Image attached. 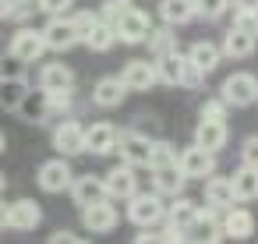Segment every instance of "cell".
<instances>
[{
  "mask_svg": "<svg viewBox=\"0 0 258 244\" xmlns=\"http://www.w3.org/2000/svg\"><path fill=\"white\" fill-rule=\"evenodd\" d=\"M156 75H159L163 85H202V78H205V75H202L184 53H177V50L156 57Z\"/></svg>",
  "mask_w": 258,
  "mask_h": 244,
  "instance_id": "obj_1",
  "label": "cell"
},
{
  "mask_svg": "<svg viewBox=\"0 0 258 244\" xmlns=\"http://www.w3.org/2000/svg\"><path fill=\"white\" fill-rule=\"evenodd\" d=\"M113 36H117V43H145V36H149V29H152V15L149 11H142V8H124L113 22Z\"/></svg>",
  "mask_w": 258,
  "mask_h": 244,
  "instance_id": "obj_2",
  "label": "cell"
},
{
  "mask_svg": "<svg viewBox=\"0 0 258 244\" xmlns=\"http://www.w3.org/2000/svg\"><path fill=\"white\" fill-rule=\"evenodd\" d=\"M46 53V39H43V29H18L8 43V57L18 60V64H36L39 57Z\"/></svg>",
  "mask_w": 258,
  "mask_h": 244,
  "instance_id": "obj_3",
  "label": "cell"
},
{
  "mask_svg": "<svg viewBox=\"0 0 258 244\" xmlns=\"http://www.w3.org/2000/svg\"><path fill=\"white\" fill-rule=\"evenodd\" d=\"M219 96H223V103H226V106L244 110V106L258 103V78H254V75H247V71H237V75H230V78L223 82Z\"/></svg>",
  "mask_w": 258,
  "mask_h": 244,
  "instance_id": "obj_4",
  "label": "cell"
},
{
  "mask_svg": "<svg viewBox=\"0 0 258 244\" xmlns=\"http://www.w3.org/2000/svg\"><path fill=\"white\" fill-rule=\"evenodd\" d=\"M163 212H166V205H163V195H142V191H135L131 198H127V219L135 223V226H156V223H163Z\"/></svg>",
  "mask_w": 258,
  "mask_h": 244,
  "instance_id": "obj_5",
  "label": "cell"
},
{
  "mask_svg": "<svg viewBox=\"0 0 258 244\" xmlns=\"http://www.w3.org/2000/svg\"><path fill=\"white\" fill-rule=\"evenodd\" d=\"M177 166L187 180H205L209 173H216V152H209L202 145H187L177 152Z\"/></svg>",
  "mask_w": 258,
  "mask_h": 244,
  "instance_id": "obj_6",
  "label": "cell"
},
{
  "mask_svg": "<svg viewBox=\"0 0 258 244\" xmlns=\"http://www.w3.org/2000/svg\"><path fill=\"white\" fill-rule=\"evenodd\" d=\"M195 212H198V205H195L191 198L177 195L173 205H166V212H163L166 233H170L173 240H187V230H191V223H195Z\"/></svg>",
  "mask_w": 258,
  "mask_h": 244,
  "instance_id": "obj_7",
  "label": "cell"
},
{
  "mask_svg": "<svg viewBox=\"0 0 258 244\" xmlns=\"http://www.w3.org/2000/svg\"><path fill=\"white\" fill-rule=\"evenodd\" d=\"M53 149L64 156H85V128L71 117H60L53 128Z\"/></svg>",
  "mask_w": 258,
  "mask_h": 244,
  "instance_id": "obj_8",
  "label": "cell"
},
{
  "mask_svg": "<svg viewBox=\"0 0 258 244\" xmlns=\"http://www.w3.org/2000/svg\"><path fill=\"white\" fill-rule=\"evenodd\" d=\"M117 149H120V163H131L138 170V166H149L152 138L138 131H117Z\"/></svg>",
  "mask_w": 258,
  "mask_h": 244,
  "instance_id": "obj_9",
  "label": "cell"
},
{
  "mask_svg": "<svg viewBox=\"0 0 258 244\" xmlns=\"http://www.w3.org/2000/svg\"><path fill=\"white\" fill-rule=\"evenodd\" d=\"M117 219H120V212L113 209V198H99V202L82 205V223L92 233H110L117 226Z\"/></svg>",
  "mask_w": 258,
  "mask_h": 244,
  "instance_id": "obj_10",
  "label": "cell"
},
{
  "mask_svg": "<svg viewBox=\"0 0 258 244\" xmlns=\"http://www.w3.org/2000/svg\"><path fill=\"white\" fill-rule=\"evenodd\" d=\"M43 39H46V50H53V53H68L71 46L82 43L78 29L71 25V18H60V15L50 18V25L43 29Z\"/></svg>",
  "mask_w": 258,
  "mask_h": 244,
  "instance_id": "obj_11",
  "label": "cell"
},
{
  "mask_svg": "<svg viewBox=\"0 0 258 244\" xmlns=\"http://www.w3.org/2000/svg\"><path fill=\"white\" fill-rule=\"evenodd\" d=\"M103 188H106V198H113V202H127V198L138 191V173H135V166H131V163L113 166V170L103 177Z\"/></svg>",
  "mask_w": 258,
  "mask_h": 244,
  "instance_id": "obj_12",
  "label": "cell"
},
{
  "mask_svg": "<svg viewBox=\"0 0 258 244\" xmlns=\"http://www.w3.org/2000/svg\"><path fill=\"white\" fill-rule=\"evenodd\" d=\"M71 166H68V159L60 156V159H46L43 166H39V173H36V180H39V188L46 191V195H60L64 188H71Z\"/></svg>",
  "mask_w": 258,
  "mask_h": 244,
  "instance_id": "obj_13",
  "label": "cell"
},
{
  "mask_svg": "<svg viewBox=\"0 0 258 244\" xmlns=\"http://www.w3.org/2000/svg\"><path fill=\"white\" fill-rule=\"evenodd\" d=\"M120 82L127 92H149L159 82V75H156V64H149V60H127L120 71Z\"/></svg>",
  "mask_w": 258,
  "mask_h": 244,
  "instance_id": "obj_14",
  "label": "cell"
},
{
  "mask_svg": "<svg viewBox=\"0 0 258 244\" xmlns=\"http://www.w3.org/2000/svg\"><path fill=\"white\" fill-rule=\"evenodd\" d=\"M85 152L89 156H110V152H117V128L110 120H96L92 128H85Z\"/></svg>",
  "mask_w": 258,
  "mask_h": 244,
  "instance_id": "obj_15",
  "label": "cell"
},
{
  "mask_svg": "<svg viewBox=\"0 0 258 244\" xmlns=\"http://www.w3.org/2000/svg\"><path fill=\"white\" fill-rule=\"evenodd\" d=\"M43 223V205L32 202V198H18L11 202V212H8V226L11 230H36Z\"/></svg>",
  "mask_w": 258,
  "mask_h": 244,
  "instance_id": "obj_16",
  "label": "cell"
},
{
  "mask_svg": "<svg viewBox=\"0 0 258 244\" xmlns=\"http://www.w3.org/2000/svg\"><path fill=\"white\" fill-rule=\"evenodd\" d=\"M29 99V82L22 75H0V106L4 110H22Z\"/></svg>",
  "mask_w": 258,
  "mask_h": 244,
  "instance_id": "obj_17",
  "label": "cell"
},
{
  "mask_svg": "<svg viewBox=\"0 0 258 244\" xmlns=\"http://www.w3.org/2000/svg\"><path fill=\"white\" fill-rule=\"evenodd\" d=\"M184 173H180V166L177 163H170V166H156L152 170V191L156 195H166V198H177V195H184Z\"/></svg>",
  "mask_w": 258,
  "mask_h": 244,
  "instance_id": "obj_18",
  "label": "cell"
},
{
  "mask_svg": "<svg viewBox=\"0 0 258 244\" xmlns=\"http://www.w3.org/2000/svg\"><path fill=\"white\" fill-rule=\"evenodd\" d=\"M71 198H75V205H78V209H82V205H89V202H99V198H106L103 177H96V173L71 177Z\"/></svg>",
  "mask_w": 258,
  "mask_h": 244,
  "instance_id": "obj_19",
  "label": "cell"
},
{
  "mask_svg": "<svg viewBox=\"0 0 258 244\" xmlns=\"http://www.w3.org/2000/svg\"><path fill=\"white\" fill-rule=\"evenodd\" d=\"M202 75H212L216 68H219V57H223V50L216 46V43H209V39H198V43H191V50L184 53Z\"/></svg>",
  "mask_w": 258,
  "mask_h": 244,
  "instance_id": "obj_20",
  "label": "cell"
},
{
  "mask_svg": "<svg viewBox=\"0 0 258 244\" xmlns=\"http://www.w3.org/2000/svg\"><path fill=\"white\" fill-rule=\"evenodd\" d=\"M39 89H43V92H60V89H75V71H71L68 64L53 60V64H46V68L39 71Z\"/></svg>",
  "mask_w": 258,
  "mask_h": 244,
  "instance_id": "obj_21",
  "label": "cell"
},
{
  "mask_svg": "<svg viewBox=\"0 0 258 244\" xmlns=\"http://www.w3.org/2000/svg\"><path fill=\"white\" fill-rule=\"evenodd\" d=\"M226 138H230L226 120H202V124L195 128V145H202V149H209V152H219V149L226 145Z\"/></svg>",
  "mask_w": 258,
  "mask_h": 244,
  "instance_id": "obj_22",
  "label": "cell"
},
{
  "mask_svg": "<svg viewBox=\"0 0 258 244\" xmlns=\"http://www.w3.org/2000/svg\"><path fill=\"white\" fill-rule=\"evenodd\" d=\"M254 46H258V36L244 32V29H237V25H233V29L226 32V39H223V53H226L230 60H244V57H251Z\"/></svg>",
  "mask_w": 258,
  "mask_h": 244,
  "instance_id": "obj_23",
  "label": "cell"
},
{
  "mask_svg": "<svg viewBox=\"0 0 258 244\" xmlns=\"http://www.w3.org/2000/svg\"><path fill=\"white\" fill-rule=\"evenodd\" d=\"M124 96H127V89H124V82H120V78H99V82H96V89H92V103H96V106H103V110L120 106V103H124Z\"/></svg>",
  "mask_w": 258,
  "mask_h": 244,
  "instance_id": "obj_24",
  "label": "cell"
},
{
  "mask_svg": "<svg viewBox=\"0 0 258 244\" xmlns=\"http://www.w3.org/2000/svg\"><path fill=\"white\" fill-rule=\"evenodd\" d=\"M223 233L233 237V240H247V237L254 233V216H251L247 209H233V205H230V212L223 216Z\"/></svg>",
  "mask_w": 258,
  "mask_h": 244,
  "instance_id": "obj_25",
  "label": "cell"
},
{
  "mask_svg": "<svg viewBox=\"0 0 258 244\" xmlns=\"http://www.w3.org/2000/svg\"><path fill=\"white\" fill-rule=\"evenodd\" d=\"M205 202L209 205H216V209H230L237 198H233V184H230V177H216V173H209L205 177Z\"/></svg>",
  "mask_w": 258,
  "mask_h": 244,
  "instance_id": "obj_26",
  "label": "cell"
},
{
  "mask_svg": "<svg viewBox=\"0 0 258 244\" xmlns=\"http://www.w3.org/2000/svg\"><path fill=\"white\" fill-rule=\"evenodd\" d=\"M230 184H233V198L237 202H254L258 198V166H240L233 177H230Z\"/></svg>",
  "mask_w": 258,
  "mask_h": 244,
  "instance_id": "obj_27",
  "label": "cell"
},
{
  "mask_svg": "<svg viewBox=\"0 0 258 244\" xmlns=\"http://www.w3.org/2000/svg\"><path fill=\"white\" fill-rule=\"evenodd\" d=\"M82 43L92 50V53H106V50H113V43H117V36H113V25L106 22V18H99L85 36H82Z\"/></svg>",
  "mask_w": 258,
  "mask_h": 244,
  "instance_id": "obj_28",
  "label": "cell"
},
{
  "mask_svg": "<svg viewBox=\"0 0 258 244\" xmlns=\"http://www.w3.org/2000/svg\"><path fill=\"white\" fill-rule=\"evenodd\" d=\"M159 15L166 25H187L195 22V0H159Z\"/></svg>",
  "mask_w": 258,
  "mask_h": 244,
  "instance_id": "obj_29",
  "label": "cell"
},
{
  "mask_svg": "<svg viewBox=\"0 0 258 244\" xmlns=\"http://www.w3.org/2000/svg\"><path fill=\"white\" fill-rule=\"evenodd\" d=\"M145 43H149V50H152L156 57H159V53H170V50H177V39H173V25H166V29H149Z\"/></svg>",
  "mask_w": 258,
  "mask_h": 244,
  "instance_id": "obj_30",
  "label": "cell"
},
{
  "mask_svg": "<svg viewBox=\"0 0 258 244\" xmlns=\"http://www.w3.org/2000/svg\"><path fill=\"white\" fill-rule=\"evenodd\" d=\"M230 8V0H195V18H205V22H219Z\"/></svg>",
  "mask_w": 258,
  "mask_h": 244,
  "instance_id": "obj_31",
  "label": "cell"
},
{
  "mask_svg": "<svg viewBox=\"0 0 258 244\" xmlns=\"http://www.w3.org/2000/svg\"><path fill=\"white\" fill-rule=\"evenodd\" d=\"M170 163H177V149H173L170 142H152V152H149V170H156V166H170Z\"/></svg>",
  "mask_w": 258,
  "mask_h": 244,
  "instance_id": "obj_32",
  "label": "cell"
},
{
  "mask_svg": "<svg viewBox=\"0 0 258 244\" xmlns=\"http://www.w3.org/2000/svg\"><path fill=\"white\" fill-rule=\"evenodd\" d=\"M36 15V0H8V18L11 22H29Z\"/></svg>",
  "mask_w": 258,
  "mask_h": 244,
  "instance_id": "obj_33",
  "label": "cell"
},
{
  "mask_svg": "<svg viewBox=\"0 0 258 244\" xmlns=\"http://www.w3.org/2000/svg\"><path fill=\"white\" fill-rule=\"evenodd\" d=\"M240 163L258 166V135H247V138L240 142Z\"/></svg>",
  "mask_w": 258,
  "mask_h": 244,
  "instance_id": "obj_34",
  "label": "cell"
},
{
  "mask_svg": "<svg viewBox=\"0 0 258 244\" xmlns=\"http://www.w3.org/2000/svg\"><path fill=\"white\" fill-rule=\"evenodd\" d=\"M71 4H75V0H36V8L43 11V15H68L71 11Z\"/></svg>",
  "mask_w": 258,
  "mask_h": 244,
  "instance_id": "obj_35",
  "label": "cell"
},
{
  "mask_svg": "<svg viewBox=\"0 0 258 244\" xmlns=\"http://www.w3.org/2000/svg\"><path fill=\"white\" fill-rule=\"evenodd\" d=\"M68 18H71V25L78 29V36H85V32L99 22V15H92V11H78V15H68Z\"/></svg>",
  "mask_w": 258,
  "mask_h": 244,
  "instance_id": "obj_36",
  "label": "cell"
},
{
  "mask_svg": "<svg viewBox=\"0 0 258 244\" xmlns=\"http://www.w3.org/2000/svg\"><path fill=\"white\" fill-rule=\"evenodd\" d=\"M198 117H202V120H226V103H223V99H212V103L202 106Z\"/></svg>",
  "mask_w": 258,
  "mask_h": 244,
  "instance_id": "obj_37",
  "label": "cell"
},
{
  "mask_svg": "<svg viewBox=\"0 0 258 244\" xmlns=\"http://www.w3.org/2000/svg\"><path fill=\"white\" fill-rule=\"evenodd\" d=\"M124 8H131V0H103V8H99V18H106V22H113Z\"/></svg>",
  "mask_w": 258,
  "mask_h": 244,
  "instance_id": "obj_38",
  "label": "cell"
},
{
  "mask_svg": "<svg viewBox=\"0 0 258 244\" xmlns=\"http://www.w3.org/2000/svg\"><path fill=\"white\" fill-rule=\"evenodd\" d=\"M233 4V15H247V11H258V0H230Z\"/></svg>",
  "mask_w": 258,
  "mask_h": 244,
  "instance_id": "obj_39",
  "label": "cell"
},
{
  "mask_svg": "<svg viewBox=\"0 0 258 244\" xmlns=\"http://www.w3.org/2000/svg\"><path fill=\"white\" fill-rule=\"evenodd\" d=\"M78 240H82V237H75L71 230H57V233L50 237V244H78Z\"/></svg>",
  "mask_w": 258,
  "mask_h": 244,
  "instance_id": "obj_40",
  "label": "cell"
},
{
  "mask_svg": "<svg viewBox=\"0 0 258 244\" xmlns=\"http://www.w3.org/2000/svg\"><path fill=\"white\" fill-rule=\"evenodd\" d=\"M8 212H11V205H4V202H0V230L8 226Z\"/></svg>",
  "mask_w": 258,
  "mask_h": 244,
  "instance_id": "obj_41",
  "label": "cell"
},
{
  "mask_svg": "<svg viewBox=\"0 0 258 244\" xmlns=\"http://www.w3.org/2000/svg\"><path fill=\"white\" fill-rule=\"evenodd\" d=\"M8 18V0H0V22Z\"/></svg>",
  "mask_w": 258,
  "mask_h": 244,
  "instance_id": "obj_42",
  "label": "cell"
},
{
  "mask_svg": "<svg viewBox=\"0 0 258 244\" xmlns=\"http://www.w3.org/2000/svg\"><path fill=\"white\" fill-rule=\"evenodd\" d=\"M4 188H8V180H4V173H0V195H4Z\"/></svg>",
  "mask_w": 258,
  "mask_h": 244,
  "instance_id": "obj_43",
  "label": "cell"
},
{
  "mask_svg": "<svg viewBox=\"0 0 258 244\" xmlns=\"http://www.w3.org/2000/svg\"><path fill=\"white\" fill-rule=\"evenodd\" d=\"M0 152H4V135H0Z\"/></svg>",
  "mask_w": 258,
  "mask_h": 244,
  "instance_id": "obj_44",
  "label": "cell"
}]
</instances>
